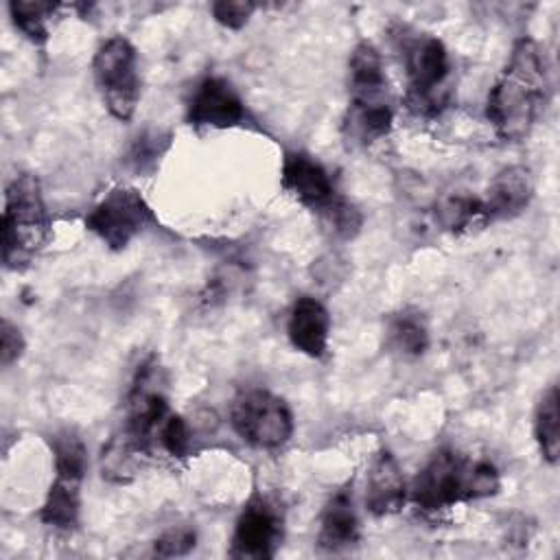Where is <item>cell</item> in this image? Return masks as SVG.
Instances as JSON below:
<instances>
[{
    "label": "cell",
    "instance_id": "14",
    "mask_svg": "<svg viewBox=\"0 0 560 560\" xmlns=\"http://www.w3.org/2000/svg\"><path fill=\"white\" fill-rule=\"evenodd\" d=\"M534 197V179L527 166H508L499 171L481 197L488 223L518 217Z\"/></svg>",
    "mask_w": 560,
    "mask_h": 560
},
{
    "label": "cell",
    "instance_id": "30",
    "mask_svg": "<svg viewBox=\"0 0 560 560\" xmlns=\"http://www.w3.org/2000/svg\"><path fill=\"white\" fill-rule=\"evenodd\" d=\"M24 352V337L9 319H2L0 326V363L2 368H9L13 361H18Z\"/></svg>",
    "mask_w": 560,
    "mask_h": 560
},
{
    "label": "cell",
    "instance_id": "26",
    "mask_svg": "<svg viewBox=\"0 0 560 560\" xmlns=\"http://www.w3.org/2000/svg\"><path fill=\"white\" fill-rule=\"evenodd\" d=\"M190 444H192V433L188 422L182 416L171 413L158 433L155 446L168 453L171 457H186L190 451Z\"/></svg>",
    "mask_w": 560,
    "mask_h": 560
},
{
    "label": "cell",
    "instance_id": "28",
    "mask_svg": "<svg viewBox=\"0 0 560 560\" xmlns=\"http://www.w3.org/2000/svg\"><path fill=\"white\" fill-rule=\"evenodd\" d=\"M256 4L254 2H243V0H221L212 4V15L214 20L232 31H238L241 26L247 24L252 18Z\"/></svg>",
    "mask_w": 560,
    "mask_h": 560
},
{
    "label": "cell",
    "instance_id": "6",
    "mask_svg": "<svg viewBox=\"0 0 560 560\" xmlns=\"http://www.w3.org/2000/svg\"><path fill=\"white\" fill-rule=\"evenodd\" d=\"M92 72L107 112L116 120H131L140 101L138 55L133 44L122 35L105 39L92 59Z\"/></svg>",
    "mask_w": 560,
    "mask_h": 560
},
{
    "label": "cell",
    "instance_id": "25",
    "mask_svg": "<svg viewBox=\"0 0 560 560\" xmlns=\"http://www.w3.org/2000/svg\"><path fill=\"white\" fill-rule=\"evenodd\" d=\"M322 223L337 236V238H352L361 230V212L341 195L332 199L322 212H319Z\"/></svg>",
    "mask_w": 560,
    "mask_h": 560
},
{
    "label": "cell",
    "instance_id": "1",
    "mask_svg": "<svg viewBox=\"0 0 560 560\" xmlns=\"http://www.w3.org/2000/svg\"><path fill=\"white\" fill-rule=\"evenodd\" d=\"M551 98V68L545 50L532 37H521L488 92L486 118L497 136L510 142L529 136Z\"/></svg>",
    "mask_w": 560,
    "mask_h": 560
},
{
    "label": "cell",
    "instance_id": "4",
    "mask_svg": "<svg viewBox=\"0 0 560 560\" xmlns=\"http://www.w3.org/2000/svg\"><path fill=\"white\" fill-rule=\"evenodd\" d=\"M407 74V105L418 116H435L448 101L451 57L435 35H411L402 44Z\"/></svg>",
    "mask_w": 560,
    "mask_h": 560
},
{
    "label": "cell",
    "instance_id": "24",
    "mask_svg": "<svg viewBox=\"0 0 560 560\" xmlns=\"http://www.w3.org/2000/svg\"><path fill=\"white\" fill-rule=\"evenodd\" d=\"M50 448H52V459H55V472L85 477L88 448L74 431H70V429L57 431L50 440Z\"/></svg>",
    "mask_w": 560,
    "mask_h": 560
},
{
    "label": "cell",
    "instance_id": "21",
    "mask_svg": "<svg viewBox=\"0 0 560 560\" xmlns=\"http://www.w3.org/2000/svg\"><path fill=\"white\" fill-rule=\"evenodd\" d=\"M438 219L453 234H466V232L488 225V219H486V212L481 206V197H475L468 192L446 195L438 203Z\"/></svg>",
    "mask_w": 560,
    "mask_h": 560
},
{
    "label": "cell",
    "instance_id": "19",
    "mask_svg": "<svg viewBox=\"0 0 560 560\" xmlns=\"http://www.w3.org/2000/svg\"><path fill=\"white\" fill-rule=\"evenodd\" d=\"M387 346L402 359H418L429 348V328L420 313L400 311L387 322Z\"/></svg>",
    "mask_w": 560,
    "mask_h": 560
},
{
    "label": "cell",
    "instance_id": "10",
    "mask_svg": "<svg viewBox=\"0 0 560 560\" xmlns=\"http://www.w3.org/2000/svg\"><path fill=\"white\" fill-rule=\"evenodd\" d=\"M247 109L236 88L223 77H206L186 105V122L197 129H230L245 122Z\"/></svg>",
    "mask_w": 560,
    "mask_h": 560
},
{
    "label": "cell",
    "instance_id": "15",
    "mask_svg": "<svg viewBox=\"0 0 560 560\" xmlns=\"http://www.w3.org/2000/svg\"><path fill=\"white\" fill-rule=\"evenodd\" d=\"M359 538H361V525H359L352 490L341 488L326 501L322 510L317 547L322 551L337 553L348 547H354Z\"/></svg>",
    "mask_w": 560,
    "mask_h": 560
},
{
    "label": "cell",
    "instance_id": "8",
    "mask_svg": "<svg viewBox=\"0 0 560 560\" xmlns=\"http://www.w3.org/2000/svg\"><path fill=\"white\" fill-rule=\"evenodd\" d=\"M153 221V210L140 190L116 186L88 212L85 228L112 252H120Z\"/></svg>",
    "mask_w": 560,
    "mask_h": 560
},
{
    "label": "cell",
    "instance_id": "2",
    "mask_svg": "<svg viewBox=\"0 0 560 560\" xmlns=\"http://www.w3.org/2000/svg\"><path fill=\"white\" fill-rule=\"evenodd\" d=\"M501 488L499 470L488 459H470L453 448L435 451L411 483V501L418 510L435 514L457 503L486 499Z\"/></svg>",
    "mask_w": 560,
    "mask_h": 560
},
{
    "label": "cell",
    "instance_id": "18",
    "mask_svg": "<svg viewBox=\"0 0 560 560\" xmlns=\"http://www.w3.org/2000/svg\"><path fill=\"white\" fill-rule=\"evenodd\" d=\"M394 125V107L389 101L350 103L343 116V131L359 144H372L385 138Z\"/></svg>",
    "mask_w": 560,
    "mask_h": 560
},
{
    "label": "cell",
    "instance_id": "5",
    "mask_svg": "<svg viewBox=\"0 0 560 560\" xmlns=\"http://www.w3.org/2000/svg\"><path fill=\"white\" fill-rule=\"evenodd\" d=\"M234 433L254 448L278 451L293 435V413L284 398L262 387H249L234 396L230 405Z\"/></svg>",
    "mask_w": 560,
    "mask_h": 560
},
{
    "label": "cell",
    "instance_id": "23",
    "mask_svg": "<svg viewBox=\"0 0 560 560\" xmlns=\"http://www.w3.org/2000/svg\"><path fill=\"white\" fill-rule=\"evenodd\" d=\"M59 9L57 2L46 0H13L9 2V13L13 24L37 46H44L48 39V20Z\"/></svg>",
    "mask_w": 560,
    "mask_h": 560
},
{
    "label": "cell",
    "instance_id": "16",
    "mask_svg": "<svg viewBox=\"0 0 560 560\" xmlns=\"http://www.w3.org/2000/svg\"><path fill=\"white\" fill-rule=\"evenodd\" d=\"M350 103L389 101L383 57L372 42H359L348 59Z\"/></svg>",
    "mask_w": 560,
    "mask_h": 560
},
{
    "label": "cell",
    "instance_id": "22",
    "mask_svg": "<svg viewBox=\"0 0 560 560\" xmlns=\"http://www.w3.org/2000/svg\"><path fill=\"white\" fill-rule=\"evenodd\" d=\"M144 455L147 453L120 431L118 435H114L107 442V446H103V453H101V475H103V479L116 481V483H127L136 475V470L140 466V459Z\"/></svg>",
    "mask_w": 560,
    "mask_h": 560
},
{
    "label": "cell",
    "instance_id": "7",
    "mask_svg": "<svg viewBox=\"0 0 560 560\" xmlns=\"http://www.w3.org/2000/svg\"><path fill=\"white\" fill-rule=\"evenodd\" d=\"M166 385L168 381L162 365L155 357H151L136 370L127 394L122 433L133 440L144 453L155 446L164 420L173 413L168 407Z\"/></svg>",
    "mask_w": 560,
    "mask_h": 560
},
{
    "label": "cell",
    "instance_id": "9",
    "mask_svg": "<svg viewBox=\"0 0 560 560\" xmlns=\"http://www.w3.org/2000/svg\"><path fill=\"white\" fill-rule=\"evenodd\" d=\"M284 536V516L280 508L265 494L254 492L232 532L230 540V556L241 560H262L273 558Z\"/></svg>",
    "mask_w": 560,
    "mask_h": 560
},
{
    "label": "cell",
    "instance_id": "11",
    "mask_svg": "<svg viewBox=\"0 0 560 560\" xmlns=\"http://www.w3.org/2000/svg\"><path fill=\"white\" fill-rule=\"evenodd\" d=\"M280 184L293 199H298L304 208L317 214L339 195L324 164L302 151L284 153Z\"/></svg>",
    "mask_w": 560,
    "mask_h": 560
},
{
    "label": "cell",
    "instance_id": "27",
    "mask_svg": "<svg viewBox=\"0 0 560 560\" xmlns=\"http://www.w3.org/2000/svg\"><path fill=\"white\" fill-rule=\"evenodd\" d=\"M166 147H168V136H162L160 131L158 133H140L133 140L127 160L136 173H144L158 164V160L166 151Z\"/></svg>",
    "mask_w": 560,
    "mask_h": 560
},
{
    "label": "cell",
    "instance_id": "20",
    "mask_svg": "<svg viewBox=\"0 0 560 560\" xmlns=\"http://www.w3.org/2000/svg\"><path fill=\"white\" fill-rule=\"evenodd\" d=\"M534 438L547 464H556L560 455V394L558 385H549L534 411Z\"/></svg>",
    "mask_w": 560,
    "mask_h": 560
},
{
    "label": "cell",
    "instance_id": "17",
    "mask_svg": "<svg viewBox=\"0 0 560 560\" xmlns=\"http://www.w3.org/2000/svg\"><path fill=\"white\" fill-rule=\"evenodd\" d=\"M81 483L83 477L55 472V479L46 492L39 510V521L55 529H72L81 514Z\"/></svg>",
    "mask_w": 560,
    "mask_h": 560
},
{
    "label": "cell",
    "instance_id": "13",
    "mask_svg": "<svg viewBox=\"0 0 560 560\" xmlns=\"http://www.w3.org/2000/svg\"><path fill=\"white\" fill-rule=\"evenodd\" d=\"M287 337L298 352L311 359H322L330 337L328 308L317 298H298L287 317Z\"/></svg>",
    "mask_w": 560,
    "mask_h": 560
},
{
    "label": "cell",
    "instance_id": "12",
    "mask_svg": "<svg viewBox=\"0 0 560 560\" xmlns=\"http://www.w3.org/2000/svg\"><path fill=\"white\" fill-rule=\"evenodd\" d=\"M407 492V481L396 457L381 448L368 468L365 510L376 518L396 514L402 510Z\"/></svg>",
    "mask_w": 560,
    "mask_h": 560
},
{
    "label": "cell",
    "instance_id": "3",
    "mask_svg": "<svg viewBox=\"0 0 560 560\" xmlns=\"http://www.w3.org/2000/svg\"><path fill=\"white\" fill-rule=\"evenodd\" d=\"M50 236L39 179L31 173L18 175L4 192L2 210V260L7 269L26 267Z\"/></svg>",
    "mask_w": 560,
    "mask_h": 560
},
{
    "label": "cell",
    "instance_id": "29",
    "mask_svg": "<svg viewBox=\"0 0 560 560\" xmlns=\"http://www.w3.org/2000/svg\"><path fill=\"white\" fill-rule=\"evenodd\" d=\"M195 532L188 527H177V529H168L164 532L155 542H153V551L158 556L164 558H173V556H186L192 547H195Z\"/></svg>",
    "mask_w": 560,
    "mask_h": 560
}]
</instances>
